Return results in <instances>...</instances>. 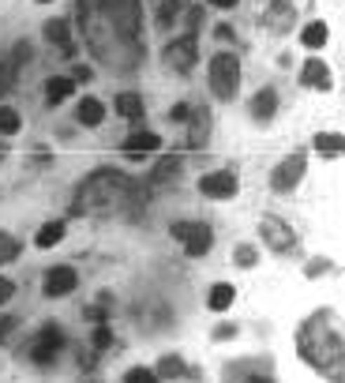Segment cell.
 Returning a JSON list of instances; mask_svg holds the SVG:
<instances>
[{"instance_id":"1","label":"cell","mask_w":345,"mask_h":383,"mask_svg":"<svg viewBox=\"0 0 345 383\" xmlns=\"http://www.w3.org/2000/svg\"><path fill=\"white\" fill-rule=\"evenodd\" d=\"M297 346H300V353H304L308 365L319 368L327 379H334V383L345 379V368H341L345 346H341V320H338V312H330V309L316 312L304 327H300Z\"/></svg>"},{"instance_id":"2","label":"cell","mask_w":345,"mask_h":383,"mask_svg":"<svg viewBox=\"0 0 345 383\" xmlns=\"http://www.w3.org/2000/svg\"><path fill=\"white\" fill-rule=\"evenodd\" d=\"M132 195V181L124 177V173H94L90 181L79 188V195H75V214H94L102 211V207H113Z\"/></svg>"},{"instance_id":"3","label":"cell","mask_w":345,"mask_h":383,"mask_svg":"<svg viewBox=\"0 0 345 383\" xmlns=\"http://www.w3.org/2000/svg\"><path fill=\"white\" fill-rule=\"evenodd\" d=\"M210 91L218 98H236L241 91V64H236L233 53H218V57L210 60Z\"/></svg>"},{"instance_id":"4","label":"cell","mask_w":345,"mask_h":383,"mask_svg":"<svg viewBox=\"0 0 345 383\" xmlns=\"http://www.w3.org/2000/svg\"><path fill=\"white\" fill-rule=\"evenodd\" d=\"M172 237L184 245L188 256H207L210 240H214L210 226H203V222H177V226H172Z\"/></svg>"},{"instance_id":"5","label":"cell","mask_w":345,"mask_h":383,"mask_svg":"<svg viewBox=\"0 0 345 383\" xmlns=\"http://www.w3.org/2000/svg\"><path fill=\"white\" fill-rule=\"evenodd\" d=\"M60 346H64V331H60L57 323H49L46 331L38 335V342H34V349H30V357H34L38 365H49V361L60 353Z\"/></svg>"},{"instance_id":"6","label":"cell","mask_w":345,"mask_h":383,"mask_svg":"<svg viewBox=\"0 0 345 383\" xmlns=\"http://www.w3.org/2000/svg\"><path fill=\"white\" fill-rule=\"evenodd\" d=\"M304 166H308V158L300 155V150H297V155H289L282 166L274 169V177H271V181H274V188H278V192H289L300 177H304Z\"/></svg>"},{"instance_id":"7","label":"cell","mask_w":345,"mask_h":383,"mask_svg":"<svg viewBox=\"0 0 345 383\" xmlns=\"http://www.w3.org/2000/svg\"><path fill=\"white\" fill-rule=\"evenodd\" d=\"M259 229H263V240H266V245H271L274 252H289V248H293V229H289L282 218L266 214Z\"/></svg>"},{"instance_id":"8","label":"cell","mask_w":345,"mask_h":383,"mask_svg":"<svg viewBox=\"0 0 345 383\" xmlns=\"http://www.w3.org/2000/svg\"><path fill=\"white\" fill-rule=\"evenodd\" d=\"M199 192L210 195V200H229V195H236V177L229 169L222 173H207V177L199 181Z\"/></svg>"},{"instance_id":"9","label":"cell","mask_w":345,"mask_h":383,"mask_svg":"<svg viewBox=\"0 0 345 383\" xmlns=\"http://www.w3.org/2000/svg\"><path fill=\"white\" fill-rule=\"evenodd\" d=\"M196 53H199L196 38H180V41H169V46H165V60L172 64V68L188 72L191 60H196Z\"/></svg>"},{"instance_id":"10","label":"cell","mask_w":345,"mask_h":383,"mask_svg":"<svg viewBox=\"0 0 345 383\" xmlns=\"http://www.w3.org/2000/svg\"><path fill=\"white\" fill-rule=\"evenodd\" d=\"M79 286V275H75L72 267H53L46 275V293L49 297H64V293H72Z\"/></svg>"},{"instance_id":"11","label":"cell","mask_w":345,"mask_h":383,"mask_svg":"<svg viewBox=\"0 0 345 383\" xmlns=\"http://www.w3.org/2000/svg\"><path fill=\"white\" fill-rule=\"evenodd\" d=\"M161 147V139L154 136V132H135V136H128L124 139V150L132 158H139V155H150V150H158Z\"/></svg>"},{"instance_id":"12","label":"cell","mask_w":345,"mask_h":383,"mask_svg":"<svg viewBox=\"0 0 345 383\" xmlns=\"http://www.w3.org/2000/svg\"><path fill=\"white\" fill-rule=\"evenodd\" d=\"M46 38L53 41V46H60L64 53H75V46H72V30H68V23H64V19H49L46 23Z\"/></svg>"},{"instance_id":"13","label":"cell","mask_w":345,"mask_h":383,"mask_svg":"<svg viewBox=\"0 0 345 383\" xmlns=\"http://www.w3.org/2000/svg\"><path fill=\"white\" fill-rule=\"evenodd\" d=\"M300 79H304L308 86H319V91H327V86H330V72H327V64H323V60H308L304 72H300Z\"/></svg>"},{"instance_id":"14","label":"cell","mask_w":345,"mask_h":383,"mask_svg":"<svg viewBox=\"0 0 345 383\" xmlns=\"http://www.w3.org/2000/svg\"><path fill=\"white\" fill-rule=\"evenodd\" d=\"M274 109H278V94L271 91V86L255 94V102H252V117H255V120H271Z\"/></svg>"},{"instance_id":"15","label":"cell","mask_w":345,"mask_h":383,"mask_svg":"<svg viewBox=\"0 0 345 383\" xmlns=\"http://www.w3.org/2000/svg\"><path fill=\"white\" fill-rule=\"evenodd\" d=\"M79 120L86 128H98L105 120V105L98 102V98H83V102H79Z\"/></svg>"},{"instance_id":"16","label":"cell","mask_w":345,"mask_h":383,"mask_svg":"<svg viewBox=\"0 0 345 383\" xmlns=\"http://www.w3.org/2000/svg\"><path fill=\"white\" fill-rule=\"evenodd\" d=\"M316 150H319L323 158H338L341 150H345V139L334 136V132H323V136H316Z\"/></svg>"},{"instance_id":"17","label":"cell","mask_w":345,"mask_h":383,"mask_svg":"<svg viewBox=\"0 0 345 383\" xmlns=\"http://www.w3.org/2000/svg\"><path fill=\"white\" fill-rule=\"evenodd\" d=\"M233 297H236V290L229 286V282H222V286L210 290V309H214V312H225V309L233 304Z\"/></svg>"},{"instance_id":"18","label":"cell","mask_w":345,"mask_h":383,"mask_svg":"<svg viewBox=\"0 0 345 383\" xmlns=\"http://www.w3.org/2000/svg\"><path fill=\"white\" fill-rule=\"evenodd\" d=\"M60 237H64V222H49V226H41L38 229V248H53V245H60Z\"/></svg>"},{"instance_id":"19","label":"cell","mask_w":345,"mask_h":383,"mask_svg":"<svg viewBox=\"0 0 345 383\" xmlns=\"http://www.w3.org/2000/svg\"><path fill=\"white\" fill-rule=\"evenodd\" d=\"M72 91H75V79H60V75H57V79H49V83H46L49 102H64V98H68Z\"/></svg>"},{"instance_id":"20","label":"cell","mask_w":345,"mask_h":383,"mask_svg":"<svg viewBox=\"0 0 345 383\" xmlns=\"http://www.w3.org/2000/svg\"><path fill=\"white\" fill-rule=\"evenodd\" d=\"M116 109H121L128 120H139V117H143V102H139L135 94H121V98H116Z\"/></svg>"},{"instance_id":"21","label":"cell","mask_w":345,"mask_h":383,"mask_svg":"<svg viewBox=\"0 0 345 383\" xmlns=\"http://www.w3.org/2000/svg\"><path fill=\"white\" fill-rule=\"evenodd\" d=\"M300 41H304L308 49H319L323 41H327V23H311V27H304V34H300Z\"/></svg>"},{"instance_id":"22","label":"cell","mask_w":345,"mask_h":383,"mask_svg":"<svg viewBox=\"0 0 345 383\" xmlns=\"http://www.w3.org/2000/svg\"><path fill=\"white\" fill-rule=\"evenodd\" d=\"M19 128H23V120H19V113H15V109H0V136H15L19 132Z\"/></svg>"},{"instance_id":"23","label":"cell","mask_w":345,"mask_h":383,"mask_svg":"<svg viewBox=\"0 0 345 383\" xmlns=\"http://www.w3.org/2000/svg\"><path fill=\"white\" fill-rule=\"evenodd\" d=\"M177 173H180V158H165V162H158V169H154V177H150V181L165 184L169 177H177Z\"/></svg>"},{"instance_id":"24","label":"cell","mask_w":345,"mask_h":383,"mask_svg":"<svg viewBox=\"0 0 345 383\" xmlns=\"http://www.w3.org/2000/svg\"><path fill=\"white\" fill-rule=\"evenodd\" d=\"M184 361L180 357H161V365H158V376H165V379H177V376H184Z\"/></svg>"},{"instance_id":"25","label":"cell","mask_w":345,"mask_h":383,"mask_svg":"<svg viewBox=\"0 0 345 383\" xmlns=\"http://www.w3.org/2000/svg\"><path fill=\"white\" fill-rule=\"evenodd\" d=\"M15 256H19V240L0 233V264H8V259H15Z\"/></svg>"},{"instance_id":"26","label":"cell","mask_w":345,"mask_h":383,"mask_svg":"<svg viewBox=\"0 0 345 383\" xmlns=\"http://www.w3.org/2000/svg\"><path fill=\"white\" fill-rule=\"evenodd\" d=\"M124 383H158V376H154L150 368H132V372L124 376Z\"/></svg>"},{"instance_id":"27","label":"cell","mask_w":345,"mask_h":383,"mask_svg":"<svg viewBox=\"0 0 345 383\" xmlns=\"http://www.w3.org/2000/svg\"><path fill=\"white\" fill-rule=\"evenodd\" d=\"M15 86V68L12 64H0V94H8Z\"/></svg>"},{"instance_id":"28","label":"cell","mask_w":345,"mask_h":383,"mask_svg":"<svg viewBox=\"0 0 345 383\" xmlns=\"http://www.w3.org/2000/svg\"><path fill=\"white\" fill-rule=\"evenodd\" d=\"M105 346H113V331L102 323L98 331H94V349H105Z\"/></svg>"},{"instance_id":"29","label":"cell","mask_w":345,"mask_h":383,"mask_svg":"<svg viewBox=\"0 0 345 383\" xmlns=\"http://www.w3.org/2000/svg\"><path fill=\"white\" fill-rule=\"evenodd\" d=\"M236 264H241V267H252L255 264V248H236Z\"/></svg>"},{"instance_id":"30","label":"cell","mask_w":345,"mask_h":383,"mask_svg":"<svg viewBox=\"0 0 345 383\" xmlns=\"http://www.w3.org/2000/svg\"><path fill=\"white\" fill-rule=\"evenodd\" d=\"M12 297H15V282L0 278V304H4V301H12Z\"/></svg>"},{"instance_id":"31","label":"cell","mask_w":345,"mask_h":383,"mask_svg":"<svg viewBox=\"0 0 345 383\" xmlns=\"http://www.w3.org/2000/svg\"><path fill=\"white\" fill-rule=\"evenodd\" d=\"M169 120H177V124H184V120H188V105H172Z\"/></svg>"},{"instance_id":"32","label":"cell","mask_w":345,"mask_h":383,"mask_svg":"<svg viewBox=\"0 0 345 383\" xmlns=\"http://www.w3.org/2000/svg\"><path fill=\"white\" fill-rule=\"evenodd\" d=\"M12 327H15V320H12V316H0V338H4L8 331H12Z\"/></svg>"},{"instance_id":"33","label":"cell","mask_w":345,"mask_h":383,"mask_svg":"<svg viewBox=\"0 0 345 383\" xmlns=\"http://www.w3.org/2000/svg\"><path fill=\"white\" fill-rule=\"evenodd\" d=\"M15 57H19V60L30 57V46H27V41H19V46H15Z\"/></svg>"},{"instance_id":"34","label":"cell","mask_w":345,"mask_h":383,"mask_svg":"<svg viewBox=\"0 0 345 383\" xmlns=\"http://www.w3.org/2000/svg\"><path fill=\"white\" fill-rule=\"evenodd\" d=\"M210 4H214V8H233L236 0H210Z\"/></svg>"},{"instance_id":"35","label":"cell","mask_w":345,"mask_h":383,"mask_svg":"<svg viewBox=\"0 0 345 383\" xmlns=\"http://www.w3.org/2000/svg\"><path fill=\"white\" fill-rule=\"evenodd\" d=\"M248 383H271V379H248Z\"/></svg>"},{"instance_id":"36","label":"cell","mask_w":345,"mask_h":383,"mask_svg":"<svg viewBox=\"0 0 345 383\" xmlns=\"http://www.w3.org/2000/svg\"><path fill=\"white\" fill-rule=\"evenodd\" d=\"M41 4H46V0H41Z\"/></svg>"}]
</instances>
